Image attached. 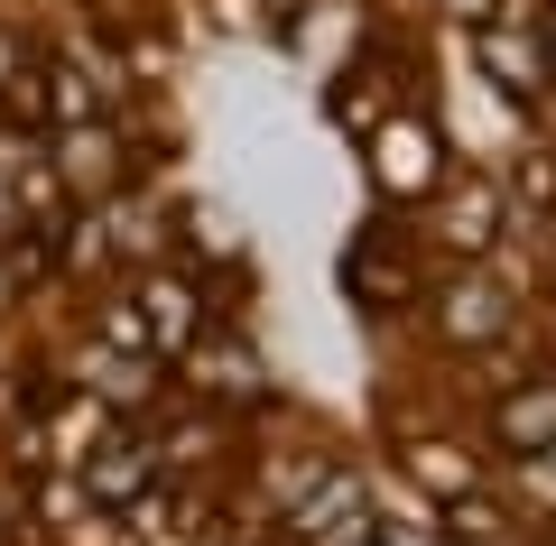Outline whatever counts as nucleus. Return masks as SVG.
I'll list each match as a JSON object with an SVG mask.
<instances>
[{"instance_id":"2","label":"nucleus","mask_w":556,"mask_h":546,"mask_svg":"<svg viewBox=\"0 0 556 546\" xmlns=\"http://www.w3.org/2000/svg\"><path fill=\"white\" fill-rule=\"evenodd\" d=\"M380 176H390L399 195L437 186V139H417V130H390V139H380Z\"/></svg>"},{"instance_id":"4","label":"nucleus","mask_w":556,"mask_h":546,"mask_svg":"<svg viewBox=\"0 0 556 546\" xmlns=\"http://www.w3.org/2000/svg\"><path fill=\"white\" fill-rule=\"evenodd\" d=\"M482 65H492V75H510L519 93H538V56H529V47H501V28L482 38Z\"/></svg>"},{"instance_id":"1","label":"nucleus","mask_w":556,"mask_h":546,"mask_svg":"<svg viewBox=\"0 0 556 546\" xmlns=\"http://www.w3.org/2000/svg\"><path fill=\"white\" fill-rule=\"evenodd\" d=\"M343 537H362V482H343V472H334L325 500L298 519V546H343Z\"/></svg>"},{"instance_id":"3","label":"nucleus","mask_w":556,"mask_h":546,"mask_svg":"<svg viewBox=\"0 0 556 546\" xmlns=\"http://www.w3.org/2000/svg\"><path fill=\"white\" fill-rule=\"evenodd\" d=\"M510 435H519V445H556V390L519 398V408H510Z\"/></svg>"}]
</instances>
